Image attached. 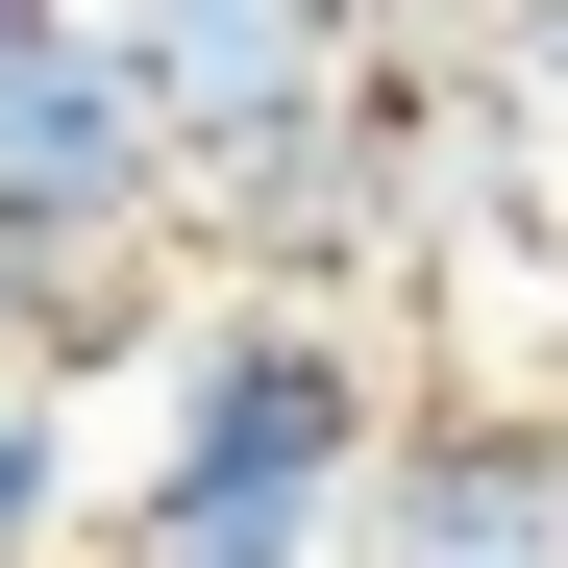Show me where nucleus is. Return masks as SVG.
<instances>
[{"instance_id": "f257e3e1", "label": "nucleus", "mask_w": 568, "mask_h": 568, "mask_svg": "<svg viewBox=\"0 0 568 568\" xmlns=\"http://www.w3.org/2000/svg\"><path fill=\"white\" fill-rule=\"evenodd\" d=\"M371 445H396V396H371V346L322 297H173L149 445L100 495V568H346Z\"/></svg>"}, {"instance_id": "f03ea898", "label": "nucleus", "mask_w": 568, "mask_h": 568, "mask_svg": "<svg viewBox=\"0 0 568 568\" xmlns=\"http://www.w3.org/2000/svg\"><path fill=\"white\" fill-rule=\"evenodd\" d=\"M199 223V149H173L149 50L100 0H50V26H0V346H26L100 247H173Z\"/></svg>"}, {"instance_id": "7ed1b4c3", "label": "nucleus", "mask_w": 568, "mask_h": 568, "mask_svg": "<svg viewBox=\"0 0 568 568\" xmlns=\"http://www.w3.org/2000/svg\"><path fill=\"white\" fill-rule=\"evenodd\" d=\"M100 26L149 50L199 199H223V173H272V149H322V124L371 100V0H100Z\"/></svg>"}, {"instance_id": "20e7f679", "label": "nucleus", "mask_w": 568, "mask_h": 568, "mask_svg": "<svg viewBox=\"0 0 568 568\" xmlns=\"http://www.w3.org/2000/svg\"><path fill=\"white\" fill-rule=\"evenodd\" d=\"M346 568H568V420H519V396H420L396 445H371Z\"/></svg>"}, {"instance_id": "39448f33", "label": "nucleus", "mask_w": 568, "mask_h": 568, "mask_svg": "<svg viewBox=\"0 0 568 568\" xmlns=\"http://www.w3.org/2000/svg\"><path fill=\"white\" fill-rule=\"evenodd\" d=\"M100 495H124V469H100V420H74V371L26 346V371H0V568H74Z\"/></svg>"}, {"instance_id": "423d86ee", "label": "nucleus", "mask_w": 568, "mask_h": 568, "mask_svg": "<svg viewBox=\"0 0 568 568\" xmlns=\"http://www.w3.org/2000/svg\"><path fill=\"white\" fill-rule=\"evenodd\" d=\"M0 26H50V0H0Z\"/></svg>"}, {"instance_id": "0eeeda50", "label": "nucleus", "mask_w": 568, "mask_h": 568, "mask_svg": "<svg viewBox=\"0 0 568 568\" xmlns=\"http://www.w3.org/2000/svg\"><path fill=\"white\" fill-rule=\"evenodd\" d=\"M469 26H495V0H469Z\"/></svg>"}]
</instances>
